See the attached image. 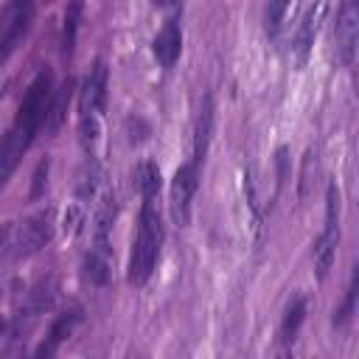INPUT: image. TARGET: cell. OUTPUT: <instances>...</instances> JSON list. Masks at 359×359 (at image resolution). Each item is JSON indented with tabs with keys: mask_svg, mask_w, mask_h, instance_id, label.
Wrapping results in <instances>:
<instances>
[{
	"mask_svg": "<svg viewBox=\"0 0 359 359\" xmlns=\"http://www.w3.org/2000/svg\"><path fill=\"white\" fill-rule=\"evenodd\" d=\"M359 42V0H342L337 14V56L342 65H353Z\"/></svg>",
	"mask_w": 359,
	"mask_h": 359,
	"instance_id": "6",
	"label": "cell"
},
{
	"mask_svg": "<svg viewBox=\"0 0 359 359\" xmlns=\"http://www.w3.org/2000/svg\"><path fill=\"white\" fill-rule=\"evenodd\" d=\"M81 22V0H70L65 8V22H62V53L70 56L76 48V34Z\"/></svg>",
	"mask_w": 359,
	"mask_h": 359,
	"instance_id": "17",
	"label": "cell"
},
{
	"mask_svg": "<svg viewBox=\"0 0 359 359\" xmlns=\"http://www.w3.org/2000/svg\"><path fill=\"white\" fill-rule=\"evenodd\" d=\"M81 323V309H73V311H65V314H59L56 317V323L50 325V334H48V339L36 348V356H53L56 353V348L73 334V328Z\"/></svg>",
	"mask_w": 359,
	"mask_h": 359,
	"instance_id": "12",
	"label": "cell"
},
{
	"mask_svg": "<svg viewBox=\"0 0 359 359\" xmlns=\"http://www.w3.org/2000/svg\"><path fill=\"white\" fill-rule=\"evenodd\" d=\"M196 185H199V165L191 160V163L180 165L171 180V216L177 224H188Z\"/></svg>",
	"mask_w": 359,
	"mask_h": 359,
	"instance_id": "5",
	"label": "cell"
},
{
	"mask_svg": "<svg viewBox=\"0 0 359 359\" xmlns=\"http://www.w3.org/2000/svg\"><path fill=\"white\" fill-rule=\"evenodd\" d=\"M81 115H98L107 104V65L101 59H95V65L90 67L84 84H81Z\"/></svg>",
	"mask_w": 359,
	"mask_h": 359,
	"instance_id": "7",
	"label": "cell"
},
{
	"mask_svg": "<svg viewBox=\"0 0 359 359\" xmlns=\"http://www.w3.org/2000/svg\"><path fill=\"white\" fill-rule=\"evenodd\" d=\"M283 14H286V0H269V8H266V34L275 36L280 22H283Z\"/></svg>",
	"mask_w": 359,
	"mask_h": 359,
	"instance_id": "20",
	"label": "cell"
},
{
	"mask_svg": "<svg viewBox=\"0 0 359 359\" xmlns=\"http://www.w3.org/2000/svg\"><path fill=\"white\" fill-rule=\"evenodd\" d=\"M50 233H53V213L50 210L36 213V216L25 219L17 227L11 224V236H8V244H6L8 258L20 261V258H28V255L39 252L50 241Z\"/></svg>",
	"mask_w": 359,
	"mask_h": 359,
	"instance_id": "2",
	"label": "cell"
},
{
	"mask_svg": "<svg viewBox=\"0 0 359 359\" xmlns=\"http://www.w3.org/2000/svg\"><path fill=\"white\" fill-rule=\"evenodd\" d=\"M356 292H359V272H353L351 286H348V292H345V300H342V306L334 311V325H345V323L351 320V314L356 311Z\"/></svg>",
	"mask_w": 359,
	"mask_h": 359,
	"instance_id": "18",
	"label": "cell"
},
{
	"mask_svg": "<svg viewBox=\"0 0 359 359\" xmlns=\"http://www.w3.org/2000/svg\"><path fill=\"white\" fill-rule=\"evenodd\" d=\"M98 137L95 115H81V143H93Z\"/></svg>",
	"mask_w": 359,
	"mask_h": 359,
	"instance_id": "22",
	"label": "cell"
},
{
	"mask_svg": "<svg viewBox=\"0 0 359 359\" xmlns=\"http://www.w3.org/2000/svg\"><path fill=\"white\" fill-rule=\"evenodd\" d=\"M337 241H339V188L331 182L325 191V224L320 238L314 241V269L320 280L328 278V269L337 255Z\"/></svg>",
	"mask_w": 359,
	"mask_h": 359,
	"instance_id": "3",
	"label": "cell"
},
{
	"mask_svg": "<svg viewBox=\"0 0 359 359\" xmlns=\"http://www.w3.org/2000/svg\"><path fill=\"white\" fill-rule=\"evenodd\" d=\"M34 140L28 137V135H22L20 129H8V135L0 140V188L8 182V177L14 174V168H17V163L22 160V154L28 151V146H31Z\"/></svg>",
	"mask_w": 359,
	"mask_h": 359,
	"instance_id": "8",
	"label": "cell"
},
{
	"mask_svg": "<svg viewBox=\"0 0 359 359\" xmlns=\"http://www.w3.org/2000/svg\"><path fill=\"white\" fill-rule=\"evenodd\" d=\"M95 180H98V165L93 160H87L79 174V196H90L95 191Z\"/></svg>",
	"mask_w": 359,
	"mask_h": 359,
	"instance_id": "19",
	"label": "cell"
},
{
	"mask_svg": "<svg viewBox=\"0 0 359 359\" xmlns=\"http://www.w3.org/2000/svg\"><path fill=\"white\" fill-rule=\"evenodd\" d=\"M303 317H306V297L297 294V297L289 300V306H286V311H283V323H280V339H283V342H294Z\"/></svg>",
	"mask_w": 359,
	"mask_h": 359,
	"instance_id": "16",
	"label": "cell"
},
{
	"mask_svg": "<svg viewBox=\"0 0 359 359\" xmlns=\"http://www.w3.org/2000/svg\"><path fill=\"white\" fill-rule=\"evenodd\" d=\"M84 269H87L90 283H95V286H104L109 280V244H107V238H95V250L87 255Z\"/></svg>",
	"mask_w": 359,
	"mask_h": 359,
	"instance_id": "14",
	"label": "cell"
},
{
	"mask_svg": "<svg viewBox=\"0 0 359 359\" xmlns=\"http://www.w3.org/2000/svg\"><path fill=\"white\" fill-rule=\"evenodd\" d=\"M3 28H0V62H6L14 48L25 39L31 22H34V0H8L3 11Z\"/></svg>",
	"mask_w": 359,
	"mask_h": 359,
	"instance_id": "4",
	"label": "cell"
},
{
	"mask_svg": "<svg viewBox=\"0 0 359 359\" xmlns=\"http://www.w3.org/2000/svg\"><path fill=\"white\" fill-rule=\"evenodd\" d=\"M180 50H182V31H180L177 20H168L160 28V34L154 36V56L163 67H171L180 59Z\"/></svg>",
	"mask_w": 359,
	"mask_h": 359,
	"instance_id": "10",
	"label": "cell"
},
{
	"mask_svg": "<svg viewBox=\"0 0 359 359\" xmlns=\"http://www.w3.org/2000/svg\"><path fill=\"white\" fill-rule=\"evenodd\" d=\"M48 168H50V163H48V160H42V163L36 165V171H34V185H31V199L42 196L45 182H48Z\"/></svg>",
	"mask_w": 359,
	"mask_h": 359,
	"instance_id": "21",
	"label": "cell"
},
{
	"mask_svg": "<svg viewBox=\"0 0 359 359\" xmlns=\"http://www.w3.org/2000/svg\"><path fill=\"white\" fill-rule=\"evenodd\" d=\"M210 135H213V98L205 95L199 115H196V132H194V163L202 165L208 146H210Z\"/></svg>",
	"mask_w": 359,
	"mask_h": 359,
	"instance_id": "13",
	"label": "cell"
},
{
	"mask_svg": "<svg viewBox=\"0 0 359 359\" xmlns=\"http://www.w3.org/2000/svg\"><path fill=\"white\" fill-rule=\"evenodd\" d=\"M160 241H163V224L154 202H143L140 208V222H137V236L132 244V258H129V280L132 283H146L149 275L154 272L157 255H160Z\"/></svg>",
	"mask_w": 359,
	"mask_h": 359,
	"instance_id": "1",
	"label": "cell"
},
{
	"mask_svg": "<svg viewBox=\"0 0 359 359\" xmlns=\"http://www.w3.org/2000/svg\"><path fill=\"white\" fill-rule=\"evenodd\" d=\"M73 79L67 76L53 93H50V101H48V109H45V129L50 132V135H56L59 129H62V123L67 121V104H70V98H73Z\"/></svg>",
	"mask_w": 359,
	"mask_h": 359,
	"instance_id": "9",
	"label": "cell"
},
{
	"mask_svg": "<svg viewBox=\"0 0 359 359\" xmlns=\"http://www.w3.org/2000/svg\"><path fill=\"white\" fill-rule=\"evenodd\" d=\"M132 177H135V188L143 196V202H154L157 194H160V168H157V163H151V160L137 163Z\"/></svg>",
	"mask_w": 359,
	"mask_h": 359,
	"instance_id": "15",
	"label": "cell"
},
{
	"mask_svg": "<svg viewBox=\"0 0 359 359\" xmlns=\"http://www.w3.org/2000/svg\"><path fill=\"white\" fill-rule=\"evenodd\" d=\"M323 17H325V3H317V8H311V11L303 17L300 31H297V36H294V53H297V65H306L309 50H311V45H314V36H317V31H320Z\"/></svg>",
	"mask_w": 359,
	"mask_h": 359,
	"instance_id": "11",
	"label": "cell"
}]
</instances>
